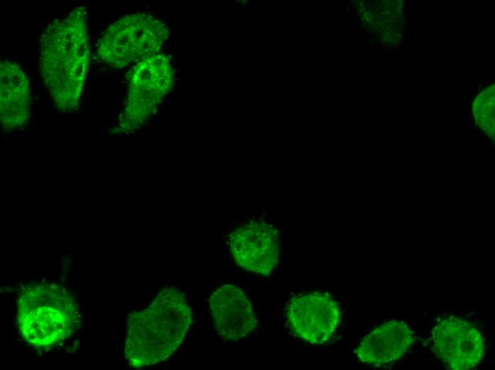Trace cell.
<instances>
[{
    "instance_id": "6da1fadb",
    "label": "cell",
    "mask_w": 495,
    "mask_h": 370,
    "mask_svg": "<svg viewBox=\"0 0 495 370\" xmlns=\"http://www.w3.org/2000/svg\"><path fill=\"white\" fill-rule=\"evenodd\" d=\"M87 23L85 8L77 7L50 23L41 36L39 72L62 112H73L80 104L90 57Z\"/></svg>"
},
{
    "instance_id": "7a4b0ae2",
    "label": "cell",
    "mask_w": 495,
    "mask_h": 370,
    "mask_svg": "<svg viewBox=\"0 0 495 370\" xmlns=\"http://www.w3.org/2000/svg\"><path fill=\"white\" fill-rule=\"evenodd\" d=\"M193 312L179 288L163 289L143 310L127 319L124 354L129 364L142 368L169 358L183 341Z\"/></svg>"
},
{
    "instance_id": "3957f363",
    "label": "cell",
    "mask_w": 495,
    "mask_h": 370,
    "mask_svg": "<svg viewBox=\"0 0 495 370\" xmlns=\"http://www.w3.org/2000/svg\"><path fill=\"white\" fill-rule=\"evenodd\" d=\"M79 307L71 293L53 282L24 285L17 297V322L23 339L38 349H49L80 326Z\"/></svg>"
},
{
    "instance_id": "277c9868",
    "label": "cell",
    "mask_w": 495,
    "mask_h": 370,
    "mask_svg": "<svg viewBox=\"0 0 495 370\" xmlns=\"http://www.w3.org/2000/svg\"><path fill=\"white\" fill-rule=\"evenodd\" d=\"M166 37L161 21L142 13L127 15L105 29L97 53L104 63L122 68L156 55Z\"/></svg>"
},
{
    "instance_id": "5b68a950",
    "label": "cell",
    "mask_w": 495,
    "mask_h": 370,
    "mask_svg": "<svg viewBox=\"0 0 495 370\" xmlns=\"http://www.w3.org/2000/svg\"><path fill=\"white\" fill-rule=\"evenodd\" d=\"M129 83L128 97L119 122L125 130L142 125L169 92L172 83L169 59L156 54L139 61L131 70Z\"/></svg>"
},
{
    "instance_id": "8992f818",
    "label": "cell",
    "mask_w": 495,
    "mask_h": 370,
    "mask_svg": "<svg viewBox=\"0 0 495 370\" xmlns=\"http://www.w3.org/2000/svg\"><path fill=\"white\" fill-rule=\"evenodd\" d=\"M432 342L435 355L449 369H473L484 356L481 332L462 318L449 317L438 322L432 330Z\"/></svg>"
},
{
    "instance_id": "52a82bcc",
    "label": "cell",
    "mask_w": 495,
    "mask_h": 370,
    "mask_svg": "<svg viewBox=\"0 0 495 370\" xmlns=\"http://www.w3.org/2000/svg\"><path fill=\"white\" fill-rule=\"evenodd\" d=\"M287 320L292 332L311 344H322L336 331L340 309L328 293L314 292L292 298L287 307Z\"/></svg>"
},
{
    "instance_id": "ba28073f",
    "label": "cell",
    "mask_w": 495,
    "mask_h": 370,
    "mask_svg": "<svg viewBox=\"0 0 495 370\" xmlns=\"http://www.w3.org/2000/svg\"><path fill=\"white\" fill-rule=\"evenodd\" d=\"M279 233L271 224L251 221L230 236V249L236 263L259 275L270 274L278 263Z\"/></svg>"
},
{
    "instance_id": "9c48e42d",
    "label": "cell",
    "mask_w": 495,
    "mask_h": 370,
    "mask_svg": "<svg viewBox=\"0 0 495 370\" xmlns=\"http://www.w3.org/2000/svg\"><path fill=\"white\" fill-rule=\"evenodd\" d=\"M215 330L228 340H238L252 332L257 324L252 304L238 287L225 284L217 288L209 300Z\"/></svg>"
},
{
    "instance_id": "30bf717a",
    "label": "cell",
    "mask_w": 495,
    "mask_h": 370,
    "mask_svg": "<svg viewBox=\"0 0 495 370\" xmlns=\"http://www.w3.org/2000/svg\"><path fill=\"white\" fill-rule=\"evenodd\" d=\"M414 340L413 333L403 321L391 319L365 335L356 350L358 359L383 366L401 358Z\"/></svg>"
},
{
    "instance_id": "8fae6325",
    "label": "cell",
    "mask_w": 495,
    "mask_h": 370,
    "mask_svg": "<svg viewBox=\"0 0 495 370\" xmlns=\"http://www.w3.org/2000/svg\"><path fill=\"white\" fill-rule=\"evenodd\" d=\"M0 115L6 132L23 127L31 117L28 78L18 63L6 59L0 64Z\"/></svg>"
},
{
    "instance_id": "7c38bea8",
    "label": "cell",
    "mask_w": 495,
    "mask_h": 370,
    "mask_svg": "<svg viewBox=\"0 0 495 370\" xmlns=\"http://www.w3.org/2000/svg\"><path fill=\"white\" fill-rule=\"evenodd\" d=\"M477 126L485 134L494 138V87L486 90L477 97L473 107Z\"/></svg>"
}]
</instances>
